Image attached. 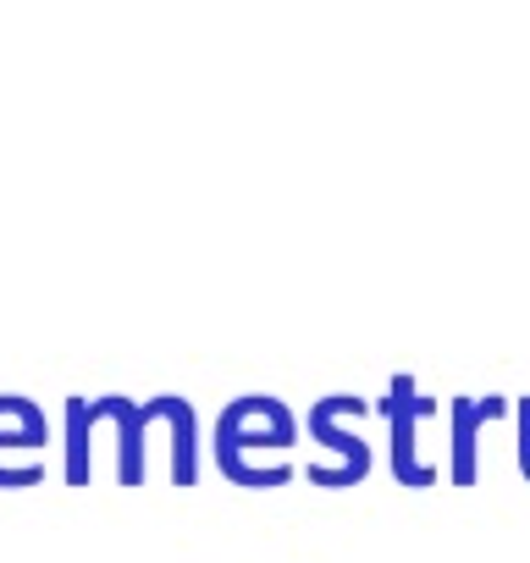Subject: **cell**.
Returning a JSON list of instances; mask_svg holds the SVG:
<instances>
[{
  "label": "cell",
  "mask_w": 530,
  "mask_h": 563,
  "mask_svg": "<svg viewBox=\"0 0 530 563\" xmlns=\"http://www.w3.org/2000/svg\"><path fill=\"white\" fill-rule=\"evenodd\" d=\"M51 442L45 409L29 393H0V492H23L45 481L40 448Z\"/></svg>",
  "instance_id": "cell-5"
},
{
  "label": "cell",
  "mask_w": 530,
  "mask_h": 563,
  "mask_svg": "<svg viewBox=\"0 0 530 563\" xmlns=\"http://www.w3.org/2000/svg\"><path fill=\"white\" fill-rule=\"evenodd\" d=\"M299 415L277 393H238L221 404L210 426V464L243 486V492H272L294 481V448H299Z\"/></svg>",
  "instance_id": "cell-1"
},
{
  "label": "cell",
  "mask_w": 530,
  "mask_h": 563,
  "mask_svg": "<svg viewBox=\"0 0 530 563\" xmlns=\"http://www.w3.org/2000/svg\"><path fill=\"white\" fill-rule=\"evenodd\" d=\"M514 464L519 481L530 486V393H514Z\"/></svg>",
  "instance_id": "cell-7"
},
{
  "label": "cell",
  "mask_w": 530,
  "mask_h": 563,
  "mask_svg": "<svg viewBox=\"0 0 530 563\" xmlns=\"http://www.w3.org/2000/svg\"><path fill=\"white\" fill-rule=\"evenodd\" d=\"M371 409L376 404L360 393H321L310 404V442H321V459H310V470H305L310 486L343 492L376 470V448L360 431V415H371Z\"/></svg>",
  "instance_id": "cell-2"
},
{
  "label": "cell",
  "mask_w": 530,
  "mask_h": 563,
  "mask_svg": "<svg viewBox=\"0 0 530 563\" xmlns=\"http://www.w3.org/2000/svg\"><path fill=\"white\" fill-rule=\"evenodd\" d=\"M503 415H514V398L503 393H453L448 404V481L453 486L481 481V431Z\"/></svg>",
  "instance_id": "cell-6"
},
{
  "label": "cell",
  "mask_w": 530,
  "mask_h": 563,
  "mask_svg": "<svg viewBox=\"0 0 530 563\" xmlns=\"http://www.w3.org/2000/svg\"><path fill=\"white\" fill-rule=\"evenodd\" d=\"M376 415L387 420V464L398 475V486L409 492H426L442 481V459H426L420 453V426L442 415V404L431 393H420V382L409 371H393L387 376V393L376 398Z\"/></svg>",
  "instance_id": "cell-4"
},
{
  "label": "cell",
  "mask_w": 530,
  "mask_h": 563,
  "mask_svg": "<svg viewBox=\"0 0 530 563\" xmlns=\"http://www.w3.org/2000/svg\"><path fill=\"white\" fill-rule=\"evenodd\" d=\"M78 409H84V426L95 431L100 420H111L117 426V481L122 486H144V470H150V426H188V420H199L194 415V404L183 398V393H155V398H128V393H100V398H89V393H78Z\"/></svg>",
  "instance_id": "cell-3"
}]
</instances>
